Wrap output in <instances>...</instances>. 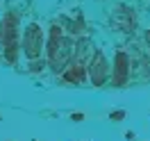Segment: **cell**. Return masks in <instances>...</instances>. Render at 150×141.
Here are the masks:
<instances>
[{"label":"cell","instance_id":"1","mask_svg":"<svg viewBox=\"0 0 150 141\" xmlns=\"http://www.w3.org/2000/svg\"><path fill=\"white\" fill-rule=\"evenodd\" d=\"M48 52H50V62H52L57 68L64 66L66 62H68L71 52H73L71 43L62 39V34H59V30H57V28L52 30V37H50V43H48Z\"/></svg>","mask_w":150,"mask_h":141},{"label":"cell","instance_id":"2","mask_svg":"<svg viewBox=\"0 0 150 141\" xmlns=\"http://www.w3.org/2000/svg\"><path fill=\"white\" fill-rule=\"evenodd\" d=\"M41 46H43V34H41V30L39 25H30L25 30V34H23V48H25V55L30 59H37L41 55Z\"/></svg>","mask_w":150,"mask_h":141},{"label":"cell","instance_id":"3","mask_svg":"<svg viewBox=\"0 0 150 141\" xmlns=\"http://www.w3.org/2000/svg\"><path fill=\"white\" fill-rule=\"evenodd\" d=\"M16 16L9 14L5 16V21L0 23V41L5 43L7 52H9V59H14V50H16Z\"/></svg>","mask_w":150,"mask_h":141},{"label":"cell","instance_id":"4","mask_svg":"<svg viewBox=\"0 0 150 141\" xmlns=\"http://www.w3.org/2000/svg\"><path fill=\"white\" fill-rule=\"evenodd\" d=\"M91 77H93V84H103L105 77H107V64H105V57L100 52L91 62Z\"/></svg>","mask_w":150,"mask_h":141},{"label":"cell","instance_id":"5","mask_svg":"<svg viewBox=\"0 0 150 141\" xmlns=\"http://www.w3.org/2000/svg\"><path fill=\"white\" fill-rule=\"evenodd\" d=\"M127 75V55H118L116 57V84H123Z\"/></svg>","mask_w":150,"mask_h":141},{"label":"cell","instance_id":"6","mask_svg":"<svg viewBox=\"0 0 150 141\" xmlns=\"http://www.w3.org/2000/svg\"><path fill=\"white\" fill-rule=\"evenodd\" d=\"M64 77L68 80V82H80V80L84 77V68H82V64H73L68 71H66Z\"/></svg>","mask_w":150,"mask_h":141}]
</instances>
